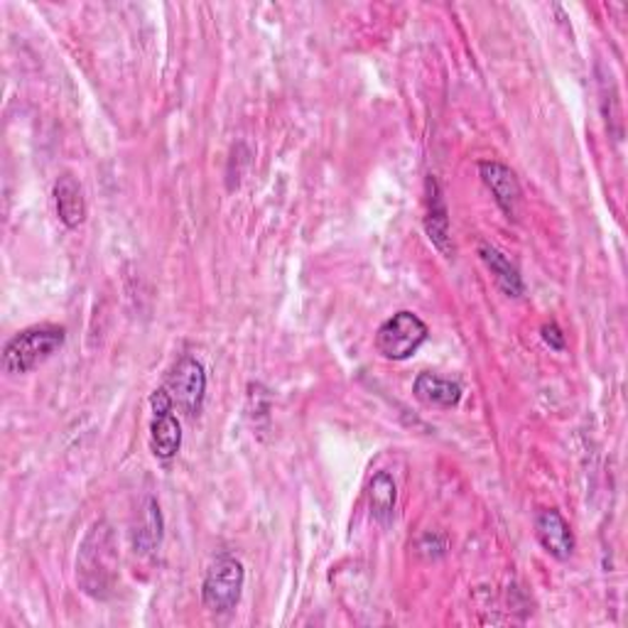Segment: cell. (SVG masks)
I'll return each mask as SVG.
<instances>
[{"label":"cell","mask_w":628,"mask_h":628,"mask_svg":"<svg viewBox=\"0 0 628 628\" xmlns=\"http://www.w3.org/2000/svg\"><path fill=\"white\" fill-rule=\"evenodd\" d=\"M543 341L548 344L550 349H555V351H565V347H567V341H565V334H562V329L557 327L555 322H550V324H543Z\"/></svg>","instance_id":"obj_15"},{"label":"cell","mask_w":628,"mask_h":628,"mask_svg":"<svg viewBox=\"0 0 628 628\" xmlns=\"http://www.w3.org/2000/svg\"><path fill=\"white\" fill-rule=\"evenodd\" d=\"M55 205L57 217L67 229H79L86 219V199L84 189L72 175H62L55 185Z\"/></svg>","instance_id":"obj_11"},{"label":"cell","mask_w":628,"mask_h":628,"mask_svg":"<svg viewBox=\"0 0 628 628\" xmlns=\"http://www.w3.org/2000/svg\"><path fill=\"white\" fill-rule=\"evenodd\" d=\"M430 337L428 324L415 312H395L376 332V351L388 361H405Z\"/></svg>","instance_id":"obj_4"},{"label":"cell","mask_w":628,"mask_h":628,"mask_svg":"<svg viewBox=\"0 0 628 628\" xmlns=\"http://www.w3.org/2000/svg\"><path fill=\"white\" fill-rule=\"evenodd\" d=\"M440 538H442V535H432V533L425 535V538L420 540V553L428 555V557L444 555V548H447V545H440V548H438V545H434Z\"/></svg>","instance_id":"obj_16"},{"label":"cell","mask_w":628,"mask_h":628,"mask_svg":"<svg viewBox=\"0 0 628 628\" xmlns=\"http://www.w3.org/2000/svg\"><path fill=\"white\" fill-rule=\"evenodd\" d=\"M425 205H428V214H425V231H428L434 248L444 253L447 258H452L454 243L450 234V211H447V205H444L440 182L432 175L425 179Z\"/></svg>","instance_id":"obj_8"},{"label":"cell","mask_w":628,"mask_h":628,"mask_svg":"<svg viewBox=\"0 0 628 628\" xmlns=\"http://www.w3.org/2000/svg\"><path fill=\"white\" fill-rule=\"evenodd\" d=\"M118 577L114 531L106 521H96L86 533L77 555V582L91 600H108Z\"/></svg>","instance_id":"obj_1"},{"label":"cell","mask_w":628,"mask_h":628,"mask_svg":"<svg viewBox=\"0 0 628 628\" xmlns=\"http://www.w3.org/2000/svg\"><path fill=\"white\" fill-rule=\"evenodd\" d=\"M65 344V329L59 327H30L5 344L3 369L13 376L37 369Z\"/></svg>","instance_id":"obj_2"},{"label":"cell","mask_w":628,"mask_h":628,"mask_svg":"<svg viewBox=\"0 0 628 628\" xmlns=\"http://www.w3.org/2000/svg\"><path fill=\"white\" fill-rule=\"evenodd\" d=\"M412 393L415 398L430 405V408H454L462 400L460 383L434 376V373H420L412 383Z\"/></svg>","instance_id":"obj_12"},{"label":"cell","mask_w":628,"mask_h":628,"mask_svg":"<svg viewBox=\"0 0 628 628\" xmlns=\"http://www.w3.org/2000/svg\"><path fill=\"white\" fill-rule=\"evenodd\" d=\"M395 501H398V489L388 472H379L369 481V505L373 521L381 525H391L395 513Z\"/></svg>","instance_id":"obj_14"},{"label":"cell","mask_w":628,"mask_h":628,"mask_svg":"<svg viewBox=\"0 0 628 628\" xmlns=\"http://www.w3.org/2000/svg\"><path fill=\"white\" fill-rule=\"evenodd\" d=\"M243 582H246V572L241 560L234 555H219L201 582V602L209 612L229 614L241 602Z\"/></svg>","instance_id":"obj_3"},{"label":"cell","mask_w":628,"mask_h":628,"mask_svg":"<svg viewBox=\"0 0 628 628\" xmlns=\"http://www.w3.org/2000/svg\"><path fill=\"white\" fill-rule=\"evenodd\" d=\"M535 535L545 550H548L555 560H570L574 553V533L570 528L560 511L548 509L540 511L535 519Z\"/></svg>","instance_id":"obj_9"},{"label":"cell","mask_w":628,"mask_h":628,"mask_svg":"<svg viewBox=\"0 0 628 628\" xmlns=\"http://www.w3.org/2000/svg\"><path fill=\"white\" fill-rule=\"evenodd\" d=\"M130 540H133V548L140 555H150L160 548V543H162V513H160V505L153 496H148L143 505L138 509L133 528H130Z\"/></svg>","instance_id":"obj_10"},{"label":"cell","mask_w":628,"mask_h":628,"mask_svg":"<svg viewBox=\"0 0 628 628\" xmlns=\"http://www.w3.org/2000/svg\"><path fill=\"white\" fill-rule=\"evenodd\" d=\"M165 388L170 393L172 403L175 408L187 415V418H197L205 408V398H207V373L205 367L195 359L185 353L179 357L172 369L165 376Z\"/></svg>","instance_id":"obj_5"},{"label":"cell","mask_w":628,"mask_h":628,"mask_svg":"<svg viewBox=\"0 0 628 628\" xmlns=\"http://www.w3.org/2000/svg\"><path fill=\"white\" fill-rule=\"evenodd\" d=\"M150 408H153V422H150V450L158 460L167 462L175 457L182 447V428L175 418V403L165 388H158L150 395Z\"/></svg>","instance_id":"obj_6"},{"label":"cell","mask_w":628,"mask_h":628,"mask_svg":"<svg viewBox=\"0 0 628 628\" xmlns=\"http://www.w3.org/2000/svg\"><path fill=\"white\" fill-rule=\"evenodd\" d=\"M479 175L484 179V185L491 189V195L496 199V205L501 207V211L509 219H515L523 199V191L519 179H515L513 170L505 167L499 160H484L479 162Z\"/></svg>","instance_id":"obj_7"},{"label":"cell","mask_w":628,"mask_h":628,"mask_svg":"<svg viewBox=\"0 0 628 628\" xmlns=\"http://www.w3.org/2000/svg\"><path fill=\"white\" fill-rule=\"evenodd\" d=\"M479 258L484 260V266L491 270V276L496 280V286H499L505 295L509 298H521L523 295V278L519 268L513 266V263L503 256V253L491 246V243L481 241L479 243Z\"/></svg>","instance_id":"obj_13"}]
</instances>
